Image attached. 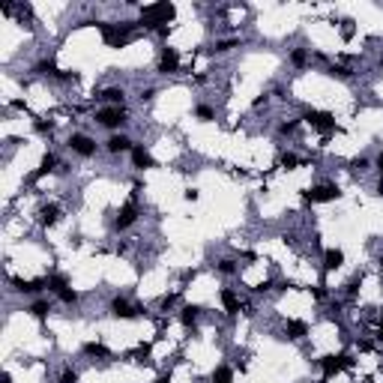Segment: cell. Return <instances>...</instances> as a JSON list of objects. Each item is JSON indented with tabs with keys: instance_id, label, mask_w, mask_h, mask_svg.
<instances>
[{
	"instance_id": "6da1fadb",
	"label": "cell",
	"mask_w": 383,
	"mask_h": 383,
	"mask_svg": "<svg viewBox=\"0 0 383 383\" xmlns=\"http://www.w3.org/2000/svg\"><path fill=\"white\" fill-rule=\"evenodd\" d=\"M171 18H174V6L171 3H156V6H144L141 24L144 27H165Z\"/></svg>"
},
{
	"instance_id": "7a4b0ae2",
	"label": "cell",
	"mask_w": 383,
	"mask_h": 383,
	"mask_svg": "<svg viewBox=\"0 0 383 383\" xmlns=\"http://www.w3.org/2000/svg\"><path fill=\"white\" fill-rule=\"evenodd\" d=\"M302 195H305V201H312V204H330V201H335L341 192H338V186L323 183V186H314V189L302 192Z\"/></svg>"
},
{
	"instance_id": "3957f363",
	"label": "cell",
	"mask_w": 383,
	"mask_h": 383,
	"mask_svg": "<svg viewBox=\"0 0 383 383\" xmlns=\"http://www.w3.org/2000/svg\"><path fill=\"white\" fill-rule=\"evenodd\" d=\"M96 120L102 123V126H108V129H117V126L126 123V111H123L120 105H108V108H102L96 114Z\"/></svg>"
},
{
	"instance_id": "277c9868",
	"label": "cell",
	"mask_w": 383,
	"mask_h": 383,
	"mask_svg": "<svg viewBox=\"0 0 383 383\" xmlns=\"http://www.w3.org/2000/svg\"><path fill=\"white\" fill-rule=\"evenodd\" d=\"M305 120L312 123L317 132H323V135H332V132H335V117L327 114V111H305Z\"/></svg>"
},
{
	"instance_id": "5b68a950",
	"label": "cell",
	"mask_w": 383,
	"mask_h": 383,
	"mask_svg": "<svg viewBox=\"0 0 383 383\" xmlns=\"http://www.w3.org/2000/svg\"><path fill=\"white\" fill-rule=\"evenodd\" d=\"M353 366V359H350L348 353H338V356H323L320 359V368H323V374L332 377V374H338V371H344V368Z\"/></svg>"
},
{
	"instance_id": "8992f818",
	"label": "cell",
	"mask_w": 383,
	"mask_h": 383,
	"mask_svg": "<svg viewBox=\"0 0 383 383\" xmlns=\"http://www.w3.org/2000/svg\"><path fill=\"white\" fill-rule=\"evenodd\" d=\"M138 219V207H135V201H129V204H123L120 213H117V219H114V227L123 231V227H129L132 222Z\"/></svg>"
},
{
	"instance_id": "52a82bcc",
	"label": "cell",
	"mask_w": 383,
	"mask_h": 383,
	"mask_svg": "<svg viewBox=\"0 0 383 383\" xmlns=\"http://www.w3.org/2000/svg\"><path fill=\"white\" fill-rule=\"evenodd\" d=\"M69 147L78 153V156H84V159L96 153V144H93L87 135H72V138H69Z\"/></svg>"
},
{
	"instance_id": "ba28073f",
	"label": "cell",
	"mask_w": 383,
	"mask_h": 383,
	"mask_svg": "<svg viewBox=\"0 0 383 383\" xmlns=\"http://www.w3.org/2000/svg\"><path fill=\"white\" fill-rule=\"evenodd\" d=\"M180 69V54H177V48H165L162 51V57H159V72H177Z\"/></svg>"
},
{
	"instance_id": "9c48e42d",
	"label": "cell",
	"mask_w": 383,
	"mask_h": 383,
	"mask_svg": "<svg viewBox=\"0 0 383 383\" xmlns=\"http://www.w3.org/2000/svg\"><path fill=\"white\" fill-rule=\"evenodd\" d=\"M60 222V207L57 204H45V207H39V225L51 227Z\"/></svg>"
},
{
	"instance_id": "30bf717a",
	"label": "cell",
	"mask_w": 383,
	"mask_h": 383,
	"mask_svg": "<svg viewBox=\"0 0 383 383\" xmlns=\"http://www.w3.org/2000/svg\"><path fill=\"white\" fill-rule=\"evenodd\" d=\"M132 162H135V168H141V171H147V168H153L156 162H153V156L144 150V147H132Z\"/></svg>"
},
{
	"instance_id": "8fae6325",
	"label": "cell",
	"mask_w": 383,
	"mask_h": 383,
	"mask_svg": "<svg viewBox=\"0 0 383 383\" xmlns=\"http://www.w3.org/2000/svg\"><path fill=\"white\" fill-rule=\"evenodd\" d=\"M111 312H114V317H126V320H129V317H135V314H138V309H132L123 296H117V299L111 302Z\"/></svg>"
},
{
	"instance_id": "7c38bea8",
	"label": "cell",
	"mask_w": 383,
	"mask_h": 383,
	"mask_svg": "<svg viewBox=\"0 0 383 383\" xmlns=\"http://www.w3.org/2000/svg\"><path fill=\"white\" fill-rule=\"evenodd\" d=\"M126 150H132V141L126 135H111L108 138V153H126Z\"/></svg>"
},
{
	"instance_id": "4fadbf2b",
	"label": "cell",
	"mask_w": 383,
	"mask_h": 383,
	"mask_svg": "<svg viewBox=\"0 0 383 383\" xmlns=\"http://www.w3.org/2000/svg\"><path fill=\"white\" fill-rule=\"evenodd\" d=\"M222 305H225L227 314H237L240 312V296L234 294L231 288H225V291H222Z\"/></svg>"
},
{
	"instance_id": "5bb4252c",
	"label": "cell",
	"mask_w": 383,
	"mask_h": 383,
	"mask_svg": "<svg viewBox=\"0 0 383 383\" xmlns=\"http://www.w3.org/2000/svg\"><path fill=\"white\" fill-rule=\"evenodd\" d=\"M341 263H344V255H341L338 248H327V255H323V266L332 273V270H338Z\"/></svg>"
},
{
	"instance_id": "9a60e30c",
	"label": "cell",
	"mask_w": 383,
	"mask_h": 383,
	"mask_svg": "<svg viewBox=\"0 0 383 383\" xmlns=\"http://www.w3.org/2000/svg\"><path fill=\"white\" fill-rule=\"evenodd\" d=\"M284 332H288V338H302V335L309 332V327H305L302 320H288V327H284Z\"/></svg>"
},
{
	"instance_id": "2e32d148",
	"label": "cell",
	"mask_w": 383,
	"mask_h": 383,
	"mask_svg": "<svg viewBox=\"0 0 383 383\" xmlns=\"http://www.w3.org/2000/svg\"><path fill=\"white\" fill-rule=\"evenodd\" d=\"M54 165H57V159H54L51 153H45V156H42V162H39V171L33 174V180H39V177H45V174H51Z\"/></svg>"
},
{
	"instance_id": "e0dca14e",
	"label": "cell",
	"mask_w": 383,
	"mask_h": 383,
	"mask_svg": "<svg viewBox=\"0 0 383 383\" xmlns=\"http://www.w3.org/2000/svg\"><path fill=\"white\" fill-rule=\"evenodd\" d=\"M42 284L45 281H24V279H15V291H21V294H36V291H42Z\"/></svg>"
},
{
	"instance_id": "ac0fdd59",
	"label": "cell",
	"mask_w": 383,
	"mask_h": 383,
	"mask_svg": "<svg viewBox=\"0 0 383 383\" xmlns=\"http://www.w3.org/2000/svg\"><path fill=\"white\" fill-rule=\"evenodd\" d=\"M198 305H183V312H180V320H183V327H192L195 320H198Z\"/></svg>"
},
{
	"instance_id": "d6986e66",
	"label": "cell",
	"mask_w": 383,
	"mask_h": 383,
	"mask_svg": "<svg viewBox=\"0 0 383 383\" xmlns=\"http://www.w3.org/2000/svg\"><path fill=\"white\" fill-rule=\"evenodd\" d=\"M231 380H234V371H231L227 366H219V368H216V374H213V383H231Z\"/></svg>"
},
{
	"instance_id": "ffe728a7",
	"label": "cell",
	"mask_w": 383,
	"mask_h": 383,
	"mask_svg": "<svg viewBox=\"0 0 383 383\" xmlns=\"http://www.w3.org/2000/svg\"><path fill=\"white\" fill-rule=\"evenodd\" d=\"M48 288H51L54 294H60L63 288H69V284H66V276H60V273H54L51 279H48Z\"/></svg>"
},
{
	"instance_id": "44dd1931",
	"label": "cell",
	"mask_w": 383,
	"mask_h": 383,
	"mask_svg": "<svg viewBox=\"0 0 383 383\" xmlns=\"http://www.w3.org/2000/svg\"><path fill=\"white\" fill-rule=\"evenodd\" d=\"M102 99H105V102H111V105H120V102H123V90L108 87V90L102 93Z\"/></svg>"
},
{
	"instance_id": "7402d4cb",
	"label": "cell",
	"mask_w": 383,
	"mask_h": 383,
	"mask_svg": "<svg viewBox=\"0 0 383 383\" xmlns=\"http://www.w3.org/2000/svg\"><path fill=\"white\" fill-rule=\"evenodd\" d=\"M84 353H87V356H108L105 344H99V341H90V344H84Z\"/></svg>"
},
{
	"instance_id": "603a6c76",
	"label": "cell",
	"mask_w": 383,
	"mask_h": 383,
	"mask_svg": "<svg viewBox=\"0 0 383 383\" xmlns=\"http://www.w3.org/2000/svg\"><path fill=\"white\" fill-rule=\"evenodd\" d=\"M281 168H288V171H291V168H296V165H299V159L294 156V153H281Z\"/></svg>"
},
{
	"instance_id": "cb8c5ba5",
	"label": "cell",
	"mask_w": 383,
	"mask_h": 383,
	"mask_svg": "<svg viewBox=\"0 0 383 383\" xmlns=\"http://www.w3.org/2000/svg\"><path fill=\"white\" fill-rule=\"evenodd\" d=\"M30 314H33V317H45V314H48V302H33V305H30Z\"/></svg>"
},
{
	"instance_id": "d4e9b609",
	"label": "cell",
	"mask_w": 383,
	"mask_h": 383,
	"mask_svg": "<svg viewBox=\"0 0 383 383\" xmlns=\"http://www.w3.org/2000/svg\"><path fill=\"white\" fill-rule=\"evenodd\" d=\"M291 60H294V66H305V60H309V54L302 51V48H296V51L291 54Z\"/></svg>"
},
{
	"instance_id": "484cf974",
	"label": "cell",
	"mask_w": 383,
	"mask_h": 383,
	"mask_svg": "<svg viewBox=\"0 0 383 383\" xmlns=\"http://www.w3.org/2000/svg\"><path fill=\"white\" fill-rule=\"evenodd\" d=\"M353 30H356V27H353V21H350V18H344V21H341V36H344V39H353Z\"/></svg>"
},
{
	"instance_id": "4316f807",
	"label": "cell",
	"mask_w": 383,
	"mask_h": 383,
	"mask_svg": "<svg viewBox=\"0 0 383 383\" xmlns=\"http://www.w3.org/2000/svg\"><path fill=\"white\" fill-rule=\"evenodd\" d=\"M60 299H63V302H75V299H78V294H75V291H69V288H63V291H60Z\"/></svg>"
},
{
	"instance_id": "83f0119b",
	"label": "cell",
	"mask_w": 383,
	"mask_h": 383,
	"mask_svg": "<svg viewBox=\"0 0 383 383\" xmlns=\"http://www.w3.org/2000/svg\"><path fill=\"white\" fill-rule=\"evenodd\" d=\"M330 75H335V78H350V69L348 66H332Z\"/></svg>"
},
{
	"instance_id": "f1b7e54d",
	"label": "cell",
	"mask_w": 383,
	"mask_h": 383,
	"mask_svg": "<svg viewBox=\"0 0 383 383\" xmlns=\"http://www.w3.org/2000/svg\"><path fill=\"white\" fill-rule=\"evenodd\" d=\"M60 383H78V374H75V371H63V374H60Z\"/></svg>"
},
{
	"instance_id": "f546056e",
	"label": "cell",
	"mask_w": 383,
	"mask_h": 383,
	"mask_svg": "<svg viewBox=\"0 0 383 383\" xmlns=\"http://www.w3.org/2000/svg\"><path fill=\"white\" fill-rule=\"evenodd\" d=\"M198 117H201V120H213V108L201 105V108H198Z\"/></svg>"
},
{
	"instance_id": "4dcf8cb0",
	"label": "cell",
	"mask_w": 383,
	"mask_h": 383,
	"mask_svg": "<svg viewBox=\"0 0 383 383\" xmlns=\"http://www.w3.org/2000/svg\"><path fill=\"white\" fill-rule=\"evenodd\" d=\"M219 270H222L225 276H231V273H234L237 266H234V261H222V263H219Z\"/></svg>"
},
{
	"instance_id": "1f68e13d",
	"label": "cell",
	"mask_w": 383,
	"mask_h": 383,
	"mask_svg": "<svg viewBox=\"0 0 383 383\" xmlns=\"http://www.w3.org/2000/svg\"><path fill=\"white\" fill-rule=\"evenodd\" d=\"M234 45H237V42H234V39H225V42H219V45H216V51H231V48H234Z\"/></svg>"
},
{
	"instance_id": "d6a6232c",
	"label": "cell",
	"mask_w": 383,
	"mask_h": 383,
	"mask_svg": "<svg viewBox=\"0 0 383 383\" xmlns=\"http://www.w3.org/2000/svg\"><path fill=\"white\" fill-rule=\"evenodd\" d=\"M296 126H299V123H281V132H284V135H291V132H296Z\"/></svg>"
},
{
	"instance_id": "836d02e7",
	"label": "cell",
	"mask_w": 383,
	"mask_h": 383,
	"mask_svg": "<svg viewBox=\"0 0 383 383\" xmlns=\"http://www.w3.org/2000/svg\"><path fill=\"white\" fill-rule=\"evenodd\" d=\"M366 168H368L366 159H353V171H366Z\"/></svg>"
},
{
	"instance_id": "e575fe53",
	"label": "cell",
	"mask_w": 383,
	"mask_h": 383,
	"mask_svg": "<svg viewBox=\"0 0 383 383\" xmlns=\"http://www.w3.org/2000/svg\"><path fill=\"white\" fill-rule=\"evenodd\" d=\"M36 132H51V123H45V120H36Z\"/></svg>"
},
{
	"instance_id": "d590c367",
	"label": "cell",
	"mask_w": 383,
	"mask_h": 383,
	"mask_svg": "<svg viewBox=\"0 0 383 383\" xmlns=\"http://www.w3.org/2000/svg\"><path fill=\"white\" fill-rule=\"evenodd\" d=\"M174 299H177V296H165V299H162V309H171V305H174Z\"/></svg>"
},
{
	"instance_id": "8d00e7d4",
	"label": "cell",
	"mask_w": 383,
	"mask_h": 383,
	"mask_svg": "<svg viewBox=\"0 0 383 383\" xmlns=\"http://www.w3.org/2000/svg\"><path fill=\"white\" fill-rule=\"evenodd\" d=\"M186 201H198V189H186Z\"/></svg>"
},
{
	"instance_id": "74e56055",
	"label": "cell",
	"mask_w": 383,
	"mask_h": 383,
	"mask_svg": "<svg viewBox=\"0 0 383 383\" xmlns=\"http://www.w3.org/2000/svg\"><path fill=\"white\" fill-rule=\"evenodd\" d=\"M377 338L383 341V314H380V327H377Z\"/></svg>"
},
{
	"instance_id": "f35d334b",
	"label": "cell",
	"mask_w": 383,
	"mask_h": 383,
	"mask_svg": "<svg viewBox=\"0 0 383 383\" xmlns=\"http://www.w3.org/2000/svg\"><path fill=\"white\" fill-rule=\"evenodd\" d=\"M377 168H380V174H383V153L377 156Z\"/></svg>"
},
{
	"instance_id": "ab89813d",
	"label": "cell",
	"mask_w": 383,
	"mask_h": 383,
	"mask_svg": "<svg viewBox=\"0 0 383 383\" xmlns=\"http://www.w3.org/2000/svg\"><path fill=\"white\" fill-rule=\"evenodd\" d=\"M156 383H171V380H168V377H159V380Z\"/></svg>"
},
{
	"instance_id": "60d3db41",
	"label": "cell",
	"mask_w": 383,
	"mask_h": 383,
	"mask_svg": "<svg viewBox=\"0 0 383 383\" xmlns=\"http://www.w3.org/2000/svg\"><path fill=\"white\" fill-rule=\"evenodd\" d=\"M380 273H383V258H380Z\"/></svg>"
}]
</instances>
